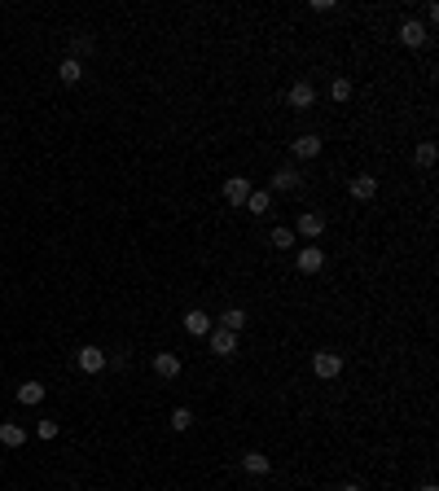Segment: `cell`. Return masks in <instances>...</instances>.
I'll list each match as a JSON object with an SVG mask.
<instances>
[{"label": "cell", "instance_id": "cell-2", "mask_svg": "<svg viewBox=\"0 0 439 491\" xmlns=\"http://www.w3.org/2000/svg\"><path fill=\"white\" fill-rule=\"evenodd\" d=\"M312 373L321 377V382L338 377V373H343V355H338V351H316V355H312Z\"/></svg>", "mask_w": 439, "mask_h": 491}, {"label": "cell", "instance_id": "cell-25", "mask_svg": "<svg viewBox=\"0 0 439 491\" xmlns=\"http://www.w3.org/2000/svg\"><path fill=\"white\" fill-rule=\"evenodd\" d=\"M35 430H40V439H57V430H62V426H57V421H40Z\"/></svg>", "mask_w": 439, "mask_h": 491}, {"label": "cell", "instance_id": "cell-13", "mask_svg": "<svg viewBox=\"0 0 439 491\" xmlns=\"http://www.w3.org/2000/svg\"><path fill=\"white\" fill-rule=\"evenodd\" d=\"M351 198H356V202L378 198V176H356V180H351Z\"/></svg>", "mask_w": 439, "mask_h": 491}, {"label": "cell", "instance_id": "cell-9", "mask_svg": "<svg viewBox=\"0 0 439 491\" xmlns=\"http://www.w3.org/2000/svg\"><path fill=\"white\" fill-rule=\"evenodd\" d=\"M290 154H294V158H299V163L316 158V154H321V136H316V132H303V136H299V140H294V145H290Z\"/></svg>", "mask_w": 439, "mask_h": 491}, {"label": "cell", "instance_id": "cell-17", "mask_svg": "<svg viewBox=\"0 0 439 491\" xmlns=\"http://www.w3.org/2000/svg\"><path fill=\"white\" fill-rule=\"evenodd\" d=\"M57 79H62V83H79V79H84V62H75V57H66V62L57 66Z\"/></svg>", "mask_w": 439, "mask_h": 491}, {"label": "cell", "instance_id": "cell-14", "mask_svg": "<svg viewBox=\"0 0 439 491\" xmlns=\"http://www.w3.org/2000/svg\"><path fill=\"white\" fill-rule=\"evenodd\" d=\"M44 395H49V390H44L40 382H22V386H18V404H27V408H35V404H44Z\"/></svg>", "mask_w": 439, "mask_h": 491}, {"label": "cell", "instance_id": "cell-1", "mask_svg": "<svg viewBox=\"0 0 439 491\" xmlns=\"http://www.w3.org/2000/svg\"><path fill=\"white\" fill-rule=\"evenodd\" d=\"M290 233H294V237H303V242L312 246L316 237L325 233V215H321V211H299V220H294V229H290Z\"/></svg>", "mask_w": 439, "mask_h": 491}, {"label": "cell", "instance_id": "cell-4", "mask_svg": "<svg viewBox=\"0 0 439 491\" xmlns=\"http://www.w3.org/2000/svg\"><path fill=\"white\" fill-rule=\"evenodd\" d=\"M246 198H251V180H246V176H229V180H224V202L242 211Z\"/></svg>", "mask_w": 439, "mask_h": 491}, {"label": "cell", "instance_id": "cell-10", "mask_svg": "<svg viewBox=\"0 0 439 491\" xmlns=\"http://www.w3.org/2000/svg\"><path fill=\"white\" fill-rule=\"evenodd\" d=\"M211 329H216V325H211V316H207V311L203 307H194V311H185V333H194V338H207V333Z\"/></svg>", "mask_w": 439, "mask_h": 491}, {"label": "cell", "instance_id": "cell-21", "mask_svg": "<svg viewBox=\"0 0 439 491\" xmlns=\"http://www.w3.org/2000/svg\"><path fill=\"white\" fill-rule=\"evenodd\" d=\"M268 246H272V250H290V246H294V233H290V229H272Z\"/></svg>", "mask_w": 439, "mask_h": 491}, {"label": "cell", "instance_id": "cell-5", "mask_svg": "<svg viewBox=\"0 0 439 491\" xmlns=\"http://www.w3.org/2000/svg\"><path fill=\"white\" fill-rule=\"evenodd\" d=\"M286 101H290V110H312V105H316V88L307 79H299V83H290Z\"/></svg>", "mask_w": 439, "mask_h": 491}, {"label": "cell", "instance_id": "cell-24", "mask_svg": "<svg viewBox=\"0 0 439 491\" xmlns=\"http://www.w3.org/2000/svg\"><path fill=\"white\" fill-rule=\"evenodd\" d=\"M84 53H92V40H88V35H75V62H79Z\"/></svg>", "mask_w": 439, "mask_h": 491}, {"label": "cell", "instance_id": "cell-11", "mask_svg": "<svg viewBox=\"0 0 439 491\" xmlns=\"http://www.w3.org/2000/svg\"><path fill=\"white\" fill-rule=\"evenodd\" d=\"M75 360H79L84 373H101V368H105V351H101V346H79Z\"/></svg>", "mask_w": 439, "mask_h": 491}, {"label": "cell", "instance_id": "cell-20", "mask_svg": "<svg viewBox=\"0 0 439 491\" xmlns=\"http://www.w3.org/2000/svg\"><path fill=\"white\" fill-rule=\"evenodd\" d=\"M167 426L176 430V435H185V430L194 426V412H189V408H172V417H167Z\"/></svg>", "mask_w": 439, "mask_h": 491}, {"label": "cell", "instance_id": "cell-7", "mask_svg": "<svg viewBox=\"0 0 439 491\" xmlns=\"http://www.w3.org/2000/svg\"><path fill=\"white\" fill-rule=\"evenodd\" d=\"M299 185H303V176L294 171V163H286V167H277V171H272V189H277V194H294Z\"/></svg>", "mask_w": 439, "mask_h": 491}, {"label": "cell", "instance_id": "cell-28", "mask_svg": "<svg viewBox=\"0 0 439 491\" xmlns=\"http://www.w3.org/2000/svg\"><path fill=\"white\" fill-rule=\"evenodd\" d=\"M0 171H5V167H0Z\"/></svg>", "mask_w": 439, "mask_h": 491}, {"label": "cell", "instance_id": "cell-12", "mask_svg": "<svg viewBox=\"0 0 439 491\" xmlns=\"http://www.w3.org/2000/svg\"><path fill=\"white\" fill-rule=\"evenodd\" d=\"M154 373H159V377H181V355H172V351H159V355H154Z\"/></svg>", "mask_w": 439, "mask_h": 491}, {"label": "cell", "instance_id": "cell-19", "mask_svg": "<svg viewBox=\"0 0 439 491\" xmlns=\"http://www.w3.org/2000/svg\"><path fill=\"white\" fill-rule=\"evenodd\" d=\"M0 443H5V448H22V443H27V430L14 426V421H9V426H0Z\"/></svg>", "mask_w": 439, "mask_h": 491}, {"label": "cell", "instance_id": "cell-26", "mask_svg": "<svg viewBox=\"0 0 439 491\" xmlns=\"http://www.w3.org/2000/svg\"><path fill=\"white\" fill-rule=\"evenodd\" d=\"M422 491H439V487H435V483H426V487H422Z\"/></svg>", "mask_w": 439, "mask_h": 491}, {"label": "cell", "instance_id": "cell-6", "mask_svg": "<svg viewBox=\"0 0 439 491\" xmlns=\"http://www.w3.org/2000/svg\"><path fill=\"white\" fill-rule=\"evenodd\" d=\"M207 342H211V351H216L220 360L237 355V333H229V329H211V333H207Z\"/></svg>", "mask_w": 439, "mask_h": 491}, {"label": "cell", "instance_id": "cell-8", "mask_svg": "<svg viewBox=\"0 0 439 491\" xmlns=\"http://www.w3.org/2000/svg\"><path fill=\"white\" fill-rule=\"evenodd\" d=\"M426 40H431V35H426V27H422V22H400V44H405V49H422V44Z\"/></svg>", "mask_w": 439, "mask_h": 491}, {"label": "cell", "instance_id": "cell-23", "mask_svg": "<svg viewBox=\"0 0 439 491\" xmlns=\"http://www.w3.org/2000/svg\"><path fill=\"white\" fill-rule=\"evenodd\" d=\"M329 97H334V101L343 105V101L351 97V83H347V79H334V83H329Z\"/></svg>", "mask_w": 439, "mask_h": 491}, {"label": "cell", "instance_id": "cell-16", "mask_svg": "<svg viewBox=\"0 0 439 491\" xmlns=\"http://www.w3.org/2000/svg\"><path fill=\"white\" fill-rule=\"evenodd\" d=\"M246 325V311L242 307H229V311H220V329H229V333H242Z\"/></svg>", "mask_w": 439, "mask_h": 491}, {"label": "cell", "instance_id": "cell-15", "mask_svg": "<svg viewBox=\"0 0 439 491\" xmlns=\"http://www.w3.org/2000/svg\"><path fill=\"white\" fill-rule=\"evenodd\" d=\"M268 207H272V189H251L246 211H251V215H268Z\"/></svg>", "mask_w": 439, "mask_h": 491}, {"label": "cell", "instance_id": "cell-27", "mask_svg": "<svg viewBox=\"0 0 439 491\" xmlns=\"http://www.w3.org/2000/svg\"><path fill=\"white\" fill-rule=\"evenodd\" d=\"M343 491H360V487H356V483H347V487H343Z\"/></svg>", "mask_w": 439, "mask_h": 491}, {"label": "cell", "instance_id": "cell-3", "mask_svg": "<svg viewBox=\"0 0 439 491\" xmlns=\"http://www.w3.org/2000/svg\"><path fill=\"white\" fill-rule=\"evenodd\" d=\"M294 268H299L303 277H312V272H321V268H325V250H321V246H303L299 255H294Z\"/></svg>", "mask_w": 439, "mask_h": 491}, {"label": "cell", "instance_id": "cell-18", "mask_svg": "<svg viewBox=\"0 0 439 491\" xmlns=\"http://www.w3.org/2000/svg\"><path fill=\"white\" fill-rule=\"evenodd\" d=\"M242 470H246V474H268L272 461L264 457V452H246V457H242Z\"/></svg>", "mask_w": 439, "mask_h": 491}, {"label": "cell", "instance_id": "cell-22", "mask_svg": "<svg viewBox=\"0 0 439 491\" xmlns=\"http://www.w3.org/2000/svg\"><path fill=\"white\" fill-rule=\"evenodd\" d=\"M413 158H418V167H435V145H431V140H422Z\"/></svg>", "mask_w": 439, "mask_h": 491}]
</instances>
